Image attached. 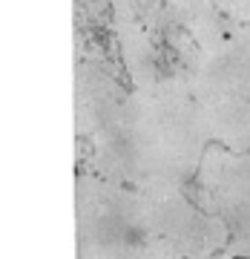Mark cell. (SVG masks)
Here are the masks:
<instances>
[{"label": "cell", "mask_w": 250, "mask_h": 259, "mask_svg": "<svg viewBox=\"0 0 250 259\" xmlns=\"http://www.w3.org/2000/svg\"><path fill=\"white\" fill-rule=\"evenodd\" d=\"M149 233L170 256H213L230 242V228L219 213L198 210L181 193V182L147 176L132 182Z\"/></svg>", "instance_id": "3"}, {"label": "cell", "mask_w": 250, "mask_h": 259, "mask_svg": "<svg viewBox=\"0 0 250 259\" xmlns=\"http://www.w3.org/2000/svg\"><path fill=\"white\" fill-rule=\"evenodd\" d=\"M127 93H121L118 83L98 75L89 66H81L75 75V112H78V133L95 136L121 112Z\"/></svg>", "instance_id": "5"}, {"label": "cell", "mask_w": 250, "mask_h": 259, "mask_svg": "<svg viewBox=\"0 0 250 259\" xmlns=\"http://www.w3.org/2000/svg\"><path fill=\"white\" fill-rule=\"evenodd\" d=\"M198 185L207 210L219 213L230 228L224 253L250 256V150L207 147L198 164Z\"/></svg>", "instance_id": "4"}, {"label": "cell", "mask_w": 250, "mask_h": 259, "mask_svg": "<svg viewBox=\"0 0 250 259\" xmlns=\"http://www.w3.org/2000/svg\"><path fill=\"white\" fill-rule=\"evenodd\" d=\"M207 139V121L184 78L138 87L95 133L104 173L127 185L147 176L187 182L202 164Z\"/></svg>", "instance_id": "1"}, {"label": "cell", "mask_w": 250, "mask_h": 259, "mask_svg": "<svg viewBox=\"0 0 250 259\" xmlns=\"http://www.w3.org/2000/svg\"><path fill=\"white\" fill-rule=\"evenodd\" d=\"M118 179H78L81 256H170L149 233L135 187Z\"/></svg>", "instance_id": "2"}, {"label": "cell", "mask_w": 250, "mask_h": 259, "mask_svg": "<svg viewBox=\"0 0 250 259\" xmlns=\"http://www.w3.org/2000/svg\"><path fill=\"white\" fill-rule=\"evenodd\" d=\"M216 6L236 23H250V0H216Z\"/></svg>", "instance_id": "6"}]
</instances>
